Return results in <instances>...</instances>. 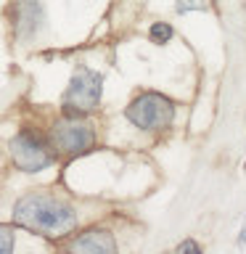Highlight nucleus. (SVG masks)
Segmentation results:
<instances>
[{
  "mask_svg": "<svg viewBox=\"0 0 246 254\" xmlns=\"http://www.w3.org/2000/svg\"><path fill=\"white\" fill-rule=\"evenodd\" d=\"M13 220L32 233L59 238L77 225V212L71 209V204L51 193H27L16 201Z\"/></svg>",
  "mask_w": 246,
  "mask_h": 254,
  "instance_id": "f257e3e1",
  "label": "nucleus"
},
{
  "mask_svg": "<svg viewBox=\"0 0 246 254\" xmlns=\"http://www.w3.org/2000/svg\"><path fill=\"white\" fill-rule=\"evenodd\" d=\"M101 90H103V77L98 71L79 66L74 77L69 79V87L63 93V111L66 117H82L101 103Z\"/></svg>",
  "mask_w": 246,
  "mask_h": 254,
  "instance_id": "f03ea898",
  "label": "nucleus"
},
{
  "mask_svg": "<svg viewBox=\"0 0 246 254\" xmlns=\"http://www.w3.org/2000/svg\"><path fill=\"white\" fill-rule=\"evenodd\" d=\"M175 106L162 93H143L127 106V119L140 130H162L172 122Z\"/></svg>",
  "mask_w": 246,
  "mask_h": 254,
  "instance_id": "7ed1b4c3",
  "label": "nucleus"
},
{
  "mask_svg": "<svg viewBox=\"0 0 246 254\" xmlns=\"http://www.w3.org/2000/svg\"><path fill=\"white\" fill-rule=\"evenodd\" d=\"M51 140H53V146L59 154L77 156V154H85V151L93 146L95 135L90 130V125L77 122L74 117H69V119H63V122H56L53 132H51Z\"/></svg>",
  "mask_w": 246,
  "mask_h": 254,
  "instance_id": "20e7f679",
  "label": "nucleus"
},
{
  "mask_svg": "<svg viewBox=\"0 0 246 254\" xmlns=\"http://www.w3.org/2000/svg\"><path fill=\"white\" fill-rule=\"evenodd\" d=\"M11 159L24 172H40L53 162L48 146L40 138H35L32 132H19L11 140Z\"/></svg>",
  "mask_w": 246,
  "mask_h": 254,
  "instance_id": "39448f33",
  "label": "nucleus"
},
{
  "mask_svg": "<svg viewBox=\"0 0 246 254\" xmlns=\"http://www.w3.org/2000/svg\"><path fill=\"white\" fill-rule=\"evenodd\" d=\"M13 27L19 40H29L43 27V5L37 0H16L13 5Z\"/></svg>",
  "mask_w": 246,
  "mask_h": 254,
  "instance_id": "423d86ee",
  "label": "nucleus"
},
{
  "mask_svg": "<svg viewBox=\"0 0 246 254\" xmlns=\"http://www.w3.org/2000/svg\"><path fill=\"white\" fill-rule=\"evenodd\" d=\"M74 252H90V254H111L117 249L114 238H111L109 230H87L71 244Z\"/></svg>",
  "mask_w": 246,
  "mask_h": 254,
  "instance_id": "0eeeda50",
  "label": "nucleus"
},
{
  "mask_svg": "<svg viewBox=\"0 0 246 254\" xmlns=\"http://www.w3.org/2000/svg\"><path fill=\"white\" fill-rule=\"evenodd\" d=\"M148 35H151V40H154L156 45H164V43H170V40H172V27H170V24H164V21H156L154 27H151Z\"/></svg>",
  "mask_w": 246,
  "mask_h": 254,
  "instance_id": "6e6552de",
  "label": "nucleus"
},
{
  "mask_svg": "<svg viewBox=\"0 0 246 254\" xmlns=\"http://www.w3.org/2000/svg\"><path fill=\"white\" fill-rule=\"evenodd\" d=\"M8 252H13V233L11 228L0 225V254H8Z\"/></svg>",
  "mask_w": 246,
  "mask_h": 254,
  "instance_id": "1a4fd4ad",
  "label": "nucleus"
},
{
  "mask_svg": "<svg viewBox=\"0 0 246 254\" xmlns=\"http://www.w3.org/2000/svg\"><path fill=\"white\" fill-rule=\"evenodd\" d=\"M206 0H178V13H188V11H204Z\"/></svg>",
  "mask_w": 246,
  "mask_h": 254,
  "instance_id": "9d476101",
  "label": "nucleus"
},
{
  "mask_svg": "<svg viewBox=\"0 0 246 254\" xmlns=\"http://www.w3.org/2000/svg\"><path fill=\"white\" fill-rule=\"evenodd\" d=\"M178 252H180V254H183V252H193V254H198V252H201V246L193 244V241H183V244L178 246Z\"/></svg>",
  "mask_w": 246,
  "mask_h": 254,
  "instance_id": "9b49d317",
  "label": "nucleus"
},
{
  "mask_svg": "<svg viewBox=\"0 0 246 254\" xmlns=\"http://www.w3.org/2000/svg\"><path fill=\"white\" fill-rule=\"evenodd\" d=\"M238 244H246V225H244V230H241V238H238Z\"/></svg>",
  "mask_w": 246,
  "mask_h": 254,
  "instance_id": "f8f14e48",
  "label": "nucleus"
}]
</instances>
